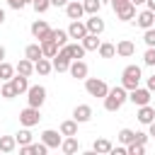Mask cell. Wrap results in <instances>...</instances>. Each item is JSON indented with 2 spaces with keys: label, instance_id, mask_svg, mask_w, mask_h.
I'll use <instances>...</instances> for the list:
<instances>
[{
  "label": "cell",
  "instance_id": "6da1fadb",
  "mask_svg": "<svg viewBox=\"0 0 155 155\" xmlns=\"http://www.w3.org/2000/svg\"><path fill=\"white\" fill-rule=\"evenodd\" d=\"M126 99H128V90H126L124 85L109 87V92L104 94V109H107V111H119Z\"/></svg>",
  "mask_w": 155,
  "mask_h": 155
},
{
  "label": "cell",
  "instance_id": "7a4b0ae2",
  "mask_svg": "<svg viewBox=\"0 0 155 155\" xmlns=\"http://www.w3.org/2000/svg\"><path fill=\"white\" fill-rule=\"evenodd\" d=\"M140 78H143V73H140L138 65H126L124 73H121V85H124L126 90H133V87L140 85Z\"/></svg>",
  "mask_w": 155,
  "mask_h": 155
},
{
  "label": "cell",
  "instance_id": "3957f363",
  "mask_svg": "<svg viewBox=\"0 0 155 155\" xmlns=\"http://www.w3.org/2000/svg\"><path fill=\"white\" fill-rule=\"evenodd\" d=\"M85 90H87L90 97H102L104 99V94L109 92V85L102 78H85Z\"/></svg>",
  "mask_w": 155,
  "mask_h": 155
},
{
  "label": "cell",
  "instance_id": "277c9868",
  "mask_svg": "<svg viewBox=\"0 0 155 155\" xmlns=\"http://www.w3.org/2000/svg\"><path fill=\"white\" fill-rule=\"evenodd\" d=\"M27 102H29V107L41 109V104L46 102V87H44V85H29V90H27Z\"/></svg>",
  "mask_w": 155,
  "mask_h": 155
},
{
  "label": "cell",
  "instance_id": "5b68a950",
  "mask_svg": "<svg viewBox=\"0 0 155 155\" xmlns=\"http://www.w3.org/2000/svg\"><path fill=\"white\" fill-rule=\"evenodd\" d=\"M39 121H41V114H39L36 107H29V104H27V107L19 111V124H22V126L31 128V126H36Z\"/></svg>",
  "mask_w": 155,
  "mask_h": 155
},
{
  "label": "cell",
  "instance_id": "8992f818",
  "mask_svg": "<svg viewBox=\"0 0 155 155\" xmlns=\"http://www.w3.org/2000/svg\"><path fill=\"white\" fill-rule=\"evenodd\" d=\"M150 90L148 87H133V90H128V102H133L136 107H143V104H150Z\"/></svg>",
  "mask_w": 155,
  "mask_h": 155
},
{
  "label": "cell",
  "instance_id": "52a82bcc",
  "mask_svg": "<svg viewBox=\"0 0 155 155\" xmlns=\"http://www.w3.org/2000/svg\"><path fill=\"white\" fill-rule=\"evenodd\" d=\"M31 34H34V39H39V41H46V39H51L53 29H51L44 19H36V22H31Z\"/></svg>",
  "mask_w": 155,
  "mask_h": 155
},
{
  "label": "cell",
  "instance_id": "ba28073f",
  "mask_svg": "<svg viewBox=\"0 0 155 155\" xmlns=\"http://www.w3.org/2000/svg\"><path fill=\"white\" fill-rule=\"evenodd\" d=\"M68 73H70L75 80H85V78H87V73H90V68H87V63H85L82 58H75V61H70Z\"/></svg>",
  "mask_w": 155,
  "mask_h": 155
},
{
  "label": "cell",
  "instance_id": "9c48e42d",
  "mask_svg": "<svg viewBox=\"0 0 155 155\" xmlns=\"http://www.w3.org/2000/svg\"><path fill=\"white\" fill-rule=\"evenodd\" d=\"M41 140L48 145V150H51V148H61L63 133H61V131H53V128H46V131L41 133Z\"/></svg>",
  "mask_w": 155,
  "mask_h": 155
},
{
  "label": "cell",
  "instance_id": "30bf717a",
  "mask_svg": "<svg viewBox=\"0 0 155 155\" xmlns=\"http://www.w3.org/2000/svg\"><path fill=\"white\" fill-rule=\"evenodd\" d=\"M65 15H68V19H82V15H85L82 0H68V5H65Z\"/></svg>",
  "mask_w": 155,
  "mask_h": 155
},
{
  "label": "cell",
  "instance_id": "8fae6325",
  "mask_svg": "<svg viewBox=\"0 0 155 155\" xmlns=\"http://www.w3.org/2000/svg\"><path fill=\"white\" fill-rule=\"evenodd\" d=\"M19 153L22 155H46L48 153V145L41 140V143H27V145H19Z\"/></svg>",
  "mask_w": 155,
  "mask_h": 155
},
{
  "label": "cell",
  "instance_id": "7c38bea8",
  "mask_svg": "<svg viewBox=\"0 0 155 155\" xmlns=\"http://www.w3.org/2000/svg\"><path fill=\"white\" fill-rule=\"evenodd\" d=\"M136 24H138L140 29H150V27H155V12H153V10H143V12H138V15H136Z\"/></svg>",
  "mask_w": 155,
  "mask_h": 155
},
{
  "label": "cell",
  "instance_id": "4fadbf2b",
  "mask_svg": "<svg viewBox=\"0 0 155 155\" xmlns=\"http://www.w3.org/2000/svg\"><path fill=\"white\" fill-rule=\"evenodd\" d=\"M85 27H87V34H102L104 31V19L99 15H90V19H85Z\"/></svg>",
  "mask_w": 155,
  "mask_h": 155
},
{
  "label": "cell",
  "instance_id": "5bb4252c",
  "mask_svg": "<svg viewBox=\"0 0 155 155\" xmlns=\"http://www.w3.org/2000/svg\"><path fill=\"white\" fill-rule=\"evenodd\" d=\"M73 119H75L78 124H87V121L92 119V107H90V104H78V107L73 109Z\"/></svg>",
  "mask_w": 155,
  "mask_h": 155
},
{
  "label": "cell",
  "instance_id": "9a60e30c",
  "mask_svg": "<svg viewBox=\"0 0 155 155\" xmlns=\"http://www.w3.org/2000/svg\"><path fill=\"white\" fill-rule=\"evenodd\" d=\"M114 46H116V56H121V58H128V56L136 53V44H133L131 39H121V41L114 44Z\"/></svg>",
  "mask_w": 155,
  "mask_h": 155
},
{
  "label": "cell",
  "instance_id": "2e32d148",
  "mask_svg": "<svg viewBox=\"0 0 155 155\" xmlns=\"http://www.w3.org/2000/svg\"><path fill=\"white\" fill-rule=\"evenodd\" d=\"M136 119H138L143 126H148V124H153V121H155V109H153L150 104H143V107H138Z\"/></svg>",
  "mask_w": 155,
  "mask_h": 155
},
{
  "label": "cell",
  "instance_id": "e0dca14e",
  "mask_svg": "<svg viewBox=\"0 0 155 155\" xmlns=\"http://www.w3.org/2000/svg\"><path fill=\"white\" fill-rule=\"evenodd\" d=\"M85 34H87V27H85V22H80V19H73V22H70V27H68V36L80 41Z\"/></svg>",
  "mask_w": 155,
  "mask_h": 155
},
{
  "label": "cell",
  "instance_id": "ac0fdd59",
  "mask_svg": "<svg viewBox=\"0 0 155 155\" xmlns=\"http://www.w3.org/2000/svg\"><path fill=\"white\" fill-rule=\"evenodd\" d=\"M61 150H63L65 155H75V153L80 150V140H78L75 136H65V138L61 140Z\"/></svg>",
  "mask_w": 155,
  "mask_h": 155
},
{
  "label": "cell",
  "instance_id": "d6986e66",
  "mask_svg": "<svg viewBox=\"0 0 155 155\" xmlns=\"http://www.w3.org/2000/svg\"><path fill=\"white\" fill-rule=\"evenodd\" d=\"M114 12H116V19H121V22L136 19V5H131V2H126L124 7H119V10H114Z\"/></svg>",
  "mask_w": 155,
  "mask_h": 155
},
{
  "label": "cell",
  "instance_id": "ffe728a7",
  "mask_svg": "<svg viewBox=\"0 0 155 155\" xmlns=\"http://www.w3.org/2000/svg\"><path fill=\"white\" fill-rule=\"evenodd\" d=\"M10 82H12V87H15V92H17V94H24V92L29 90V78H27V75H19V73H15Z\"/></svg>",
  "mask_w": 155,
  "mask_h": 155
},
{
  "label": "cell",
  "instance_id": "44dd1931",
  "mask_svg": "<svg viewBox=\"0 0 155 155\" xmlns=\"http://www.w3.org/2000/svg\"><path fill=\"white\" fill-rule=\"evenodd\" d=\"M80 44H82V48H85V51H97L102 41H99V36H97V34H85V36L80 39Z\"/></svg>",
  "mask_w": 155,
  "mask_h": 155
},
{
  "label": "cell",
  "instance_id": "7402d4cb",
  "mask_svg": "<svg viewBox=\"0 0 155 155\" xmlns=\"http://www.w3.org/2000/svg\"><path fill=\"white\" fill-rule=\"evenodd\" d=\"M41 44V53H44V58H53L56 53H58V44L53 41V39H46V41H39Z\"/></svg>",
  "mask_w": 155,
  "mask_h": 155
},
{
  "label": "cell",
  "instance_id": "603a6c76",
  "mask_svg": "<svg viewBox=\"0 0 155 155\" xmlns=\"http://www.w3.org/2000/svg\"><path fill=\"white\" fill-rule=\"evenodd\" d=\"M53 70V65H51V58H39V61H34V73H39V75H48Z\"/></svg>",
  "mask_w": 155,
  "mask_h": 155
},
{
  "label": "cell",
  "instance_id": "cb8c5ba5",
  "mask_svg": "<svg viewBox=\"0 0 155 155\" xmlns=\"http://www.w3.org/2000/svg\"><path fill=\"white\" fill-rule=\"evenodd\" d=\"M15 73H19V75H31L34 73V61H29V58H22L17 65H15Z\"/></svg>",
  "mask_w": 155,
  "mask_h": 155
},
{
  "label": "cell",
  "instance_id": "d4e9b609",
  "mask_svg": "<svg viewBox=\"0 0 155 155\" xmlns=\"http://www.w3.org/2000/svg\"><path fill=\"white\" fill-rule=\"evenodd\" d=\"M44 53H41V44L36 41V44H29L27 48H24V58H29V61H39Z\"/></svg>",
  "mask_w": 155,
  "mask_h": 155
},
{
  "label": "cell",
  "instance_id": "484cf974",
  "mask_svg": "<svg viewBox=\"0 0 155 155\" xmlns=\"http://www.w3.org/2000/svg\"><path fill=\"white\" fill-rule=\"evenodd\" d=\"M58 131H61L63 136H78V121H75V119H65Z\"/></svg>",
  "mask_w": 155,
  "mask_h": 155
},
{
  "label": "cell",
  "instance_id": "4316f807",
  "mask_svg": "<svg viewBox=\"0 0 155 155\" xmlns=\"http://www.w3.org/2000/svg\"><path fill=\"white\" fill-rule=\"evenodd\" d=\"M92 153H111V140L109 138H97L94 143H92Z\"/></svg>",
  "mask_w": 155,
  "mask_h": 155
},
{
  "label": "cell",
  "instance_id": "83f0119b",
  "mask_svg": "<svg viewBox=\"0 0 155 155\" xmlns=\"http://www.w3.org/2000/svg\"><path fill=\"white\" fill-rule=\"evenodd\" d=\"M17 140L15 136H0V153H15Z\"/></svg>",
  "mask_w": 155,
  "mask_h": 155
},
{
  "label": "cell",
  "instance_id": "f1b7e54d",
  "mask_svg": "<svg viewBox=\"0 0 155 155\" xmlns=\"http://www.w3.org/2000/svg\"><path fill=\"white\" fill-rule=\"evenodd\" d=\"M97 53H99L102 58H114V56H116V46L109 44V41H102L99 48H97Z\"/></svg>",
  "mask_w": 155,
  "mask_h": 155
},
{
  "label": "cell",
  "instance_id": "f546056e",
  "mask_svg": "<svg viewBox=\"0 0 155 155\" xmlns=\"http://www.w3.org/2000/svg\"><path fill=\"white\" fill-rule=\"evenodd\" d=\"M12 75H15V65H10L7 61H0V82L12 80Z\"/></svg>",
  "mask_w": 155,
  "mask_h": 155
},
{
  "label": "cell",
  "instance_id": "4dcf8cb0",
  "mask_svg": "<svg viewBox=\"0 0 155 155\" xmlns=\"http://www.w3.org/2000/svg\"><path fill=\"white\" fill-rule=\"evenodd\" d=\"M82 7H85V15H99L102 0H82Z\"/></svg>",
  "mask_w": 155,
  "mask_h": 155
},
{
  "label": "cell",
  "instance_id": "1f68e13d",
  "mask_svg": "<svg viewBox=\"0 0 155 155\" xmlns=\"http://www.w3.org/2000/svg\"><path fill=\"white\" fill-rule=\"evenodd\" d=\"M51 39H53V41L58 44V48H61V46H65V44H68V39H70V36H68V29H53Z\"/></svg>",
  "mask_w": 155,
  "mask_h": 155
},
{
  "label": "cell",
  "instance_id": "d6a6232c",
  "mask_svg": "<svg viewBox=\"0 0 155 155\" xmlns=\"http://www.w3.org/2000/svg\"><path fill=\"white\" fill-rule=\"evenodd\" d=\"M65 48H68V53H70V58L75 61V58H85V48H82V44H65Z\"/></svg>",
  "mask_w": 155,
  "mask_h": 155
},
{
  "label": "cell",
  "instance_id": "836d02e7",
  "mask_svg": "<svg viewBox=\"0 0 155 155\" xmlns=\"http://www.w3.org/2000/svg\"><path fill=\"white\" fill-rule=\"evenodd\" d=\"M133 138H136V131H131V128H121V131H119V136H116V140H119L121 145L133 143Z\"/></svg>",
  "mask_w": 155,
  "mask_h": 155
},
{
  "label": "cell",
  "instance_id": "e575fe53",
  "mask_svg": "<svg viewBox=\"0 0 155 155\" xmlns=\"http://www.w3.org/2000/svg\"><path fill=\"white\" fill-rule=\"evenodd\" d=\"M15 140H17V145H27V143H31V131L24 126L19 133H15Z\"/></svg>",
  "mask_w": 155,
  "mask_h": 155
},
{
  "label": "cell",
  "instance_id": "d590c367",
  "mask_svg": "<svg viewBox=\"0 0 155 155\" xmlns=\"http://www.w3.org/2000/svg\"><path fill=\"white\" fill-rule=\"evenodd\" d=\"M0 94H2L5 99H15V97H17V92H15V87H12V82H10V80L0 85Z\"/></svg>",
  "mask_w": 155,
  "mask_h": 155
},
{
  "label": "cell",
  "instance_id": "8d00e7d4",
  "mask_svg": "<svg viewBox=\"0 0 155 155\" xmlns=\"http://www.w3.org/2000/svg\"><path fill=\"white\" fill-rule=\"evenodd\" d=\"M145 153V145H140V143H128L126 145V155H143Z\"/></svg>",
  "mask_w": 155,
  "mask_h": 155
},
{
  "label": "cell",
  "instance_id": "74e56055",
  "mask_svg": "<svg viewBox=\"0 0 155 155\" xmlns=\"http://www.w3.org/2000/svg\"><path fill=\"white\" fill-rule=\"evenodd\" d=\"M31 7H34L39 15H44V12L51 7V0H31Z\"/></svg>",
  "mask_w": 155,
  "mask_h": 155
},
{
  "label": "cell",
  "instance_id": "f35d334b",
  "mask_svg": "<svg viewBox=\"0 0 155 155\" xmlns=\"http://www.w3.org/2000/svg\"><path fill=\"white\" fill-rule=\"evenodd\" d=\"M143 63H145V65H155V46H148V48H145Z\"/></svg>",
  "mask_w": 155,
  "mask_h": 155
},
{
  "label": "cell",
  "instance_id": "ab89813d",
  "mask_svg": "<svg viewBox=\"0 0 155 155\" xmlns=\"http://www.w3.org/2000/svg\"><path fill=\"white\" fill-rule=\"evenodd\" d=\"M143 41H145V46H155V27L143 29Z\"/></svg>",
  "mask_w": 155,
  "mask_h": 155
},
{
  "label": "cell",
  "instance_id": "60d3db41",
  "mask_svg": "<svg viewBox=\"0 0 155 155\" xmlns=\"http://www.w3.org/2000/svg\"><path fill=\"white\" fill-rule=\"evenodd\" d=\"M7 5H10L12 10H22V7H27L29 2H27V0H7Z\"/></svg>",
  "mask_w": 155,
  "mask_h": 155
},
{
  "label": "cell",
  "instance_id": "b9f144b4",
  "mask_svg": "<svg viewBox=\"0 0 155 155\" xmlns=\"http://www.w3.org/2000/svg\"><path fill=\"white\" fill-rule=\"evenodd\" d=\"M133 143H140V145H145V143H148V133H140V131H136V138H133Z\"/></svg>",
  "mask_w": 155,
  "mask_h": 155
},
{
  "label": "cell",
  "instance_id": "7bdbcfd3",
  "mask_svg": "<svg viewBox=\"0 0 155 155\" xmlns=\"http://www.w3.org/2000/svg\"><path fill=\"white\" fill-rule=\"evenodd\" d=\"M111 153L114 155H126V145H116V148L111 145Z\"/></svg>",
  "mask_w": 155,
  "mask_h": 155
},
{
  "label": "cell",
  "instance_id": "ee69618b",
  "mask_svg": "<svg viewBox=\"0 0 155 155\" xmlns=\"http://www.w3.org/2000/svg\"><path fill=\"white\" fill-rule=\"evenodd\" d=\"M126 2H131V0H111V10H119V7H124Z\"/></svg>",
  "mask_w": 155,
  "mask_h": 155
},
{
  "label": "cell",
  "instance_id": "f6af8a7d",
  "mask_svg": "<svg viewBox=\"0 0 155 155\" xmlns=\"http://www.w3.org/2000/svg\"><path fill=\"white\" fill-rule=\"evenodd\" d=\"M145 87H148L150 92H155V75H150V78H148V82H145Z\"/></svg>",
  "mask_w": 155,
  "mask_h": 155
},
{
  "label": "cell",
  "instance_id": "bcb514c9",
  "mask_svg": "<svg viewBox=\"0 0 155 155\" xmlns=\"http://www.w3.org/2000/svg\"><path fill=\"white\" fill-rule=\"evenodd\" d=\"M51 5H53V7H65L68 0H51Z\"/></svg>",
  "mask_w": 155,
  "mask_h": 155
},
{
  "label": "cell",
  "instance_id": "7dc6e473",
  "mask_svg": "<svg viewBox=\"0 0 155 155\" xmlns=\"http://www.w3.org/2000/svg\"><path fill=\"white\" fill-rule=\"evenodd\" d=\"M148 128H150V131H148V136H150V138H155V121H153V124H148Z\"/></svg>",
  "mask_w": 155,
  "mask_h": 155
},
{
  "label": "cell",
  "instance_id": "c3c4849f",
  "mask_svg": "<svg viewBox=\"0 0 155 155\" xmlns=\"http://www.w3.org/2000/svg\"><path fill=\"white\" fill-rule=\"evenodd\" d=\"M145 5H148V10H153V12H155V0H145Z\"/></svg>",
  "mask_w": 155,
  "mask_h": 155
},
{
  "label": "cell",
  "instance_id": "681fc988",
  "mask_svg": "<svg viewBox=\"0 0 155 155\" xmlns=\"http://www.w3.org/2000/svg\"><path fill=\"white\" fill-rule=\"evenodd\" d=\"M2 22H5V10L0 7V24H2Z\"/></svg>",
  "mask_w": 155,
  "mask_h": 155
},
{
  "label": "cell",
  "instance_id": "f907efd6",
  "mask_svg": "<svg viewBox=\"0 0 155 155\" xmlns=\"http://www.w3.org/2000/svg\"><path fill=\"white\" fill-rule=\"evenodd\" d=\"M0 61H5V46H0Z\"/></svg>",
  "mask_w": 155,
  "mask_h": 155
},
{
  "label": "cell",
  "instance_id": "816d5d0a",
  "mask_svg": "<svg viewBox=\"0 0 155 155\" xmlns=\"http://www.w3.org/2000/svg\"><path fill=\"white\" fill-rule=\"evenodd\" d=\"M145 0H131V5H143Z\"/></svg>",
  "mask_w": 155,
  "mask_h": 155
},
{
  "label": "cell",
  "instance_id": "f5cc1de1",
  "mask_svg": "<svg viewBox=\"0 0 155 155\" xmlns=\"http://www.w3.org/2000/svg\"><path fill=\"white\" fill-rule=\"evenodd\" d=\"M27 2H31V0H27Z\"/></svg>",
  "mask_w": 155,
  "mask_h": 155
},
{
  "label": "cell",
  "instance_id": "db71d44e",
  "mask_svg": "<svg viewBox=\"0 0 155 155\" xmlns=\"http://www.w3.org/2000/svg\"><path fill=\"white\" fill-rule=\"evenodd\" d=\"M0 85H2V82H0Z\"/></svg>",
  "mask_w": 155,
  "mask_h": 155
},
{
  "label": "cell",
  "instance_id": "11a10c76",
  "mask_svg": "<svg viewBox=\"0 0 155 155\" xmlns=\"http://www.w3.org/2000/svg\"><path fill=\"white\" fill-rule=\"evenodd\" d=\"M153 68H155V65H153Z\"/></svg>",
  "mask_w": 155,
  "mask_h": 155
}]
</instances>
